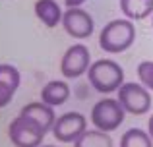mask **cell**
Returning <instances> with one entry per match:
<instances>
[{
	"instance_id": "9c48e42d",
	"label": "cell",
	"mask_w": 153,
	"mask_h": 147,
	"mask_svg": "<svg viewBox=\"0 0 153 147\" xmlns=\"http://www.w3.org/2000/svg\"><path fill=\"white\" fill-rule=\"evenodd\" d=\"M19 114H23V116L31 118L33 122H37V124L41 126L45 132L52 130V126H54V122H56L54 106H49L47 103H43V101L27 103V105L19 110Z\"/></svg>"
},
{
	"instance_id": "9a60e30c",
	"label": "cell",
	"mask_w": 153,
	"mask_h": 147,
	"mask_svg": "<svg viewBox=\"0 0 153 147\" xmlns=\"http://www.w3.org/2000/svg\"><path fill=\"white\" fill-rule=\"evenodd\" d=\"M0 81H6L14 87H19V81H22L19 70L12 64H0Z\"/></svg>"
},
{
	"instance_id": "8992f818",
	"label": "cell",
	"mask_w": 153,
	"mask_h": 147,
	"mask_svg": "<svg viewBox=\"0 0 153 147\" xmlns=\"http://www.w3.org/2000/svg\"><path fill=\"white\" fill-rule=\"evenodd\" d=\"M85 130H87V118L78 110H70V112H64L56 118L51 132L54 140H58L60 143H74L76 140H79V136Z\"/></svg>"
},
{
	"instance_id": "4fadbf2b",
	"label": "cell",
	"mask_w": 153,
	"mask_h": 147,
	"mask_svg": "<svg viewBox=\"0 0 153 147\" xmlns=\"http://www.w3.org/2000/svg\"><path fill=\"white\" fill-rule=\"evenodd\" d=\"M74 147H114L112 137L108 136V132L103 130H85L79 136V140L74 141Z\"/></svg>"
},
{
	"instance_id": "ba28073f",
	"label": "cell",
	"mask_w": 153,
	"mask_h": 147,
	"mask_svg": "<svg viewBox=\"0 0 153 147\" xmlns=\"http://www.w3.org/2000/svg\"><path fill=\"white\" fill-rule=\"evenodd\" d=\"M62 27L70 37L74 39H87L95 31V21L89 12L83 8H68L62 16Z\"/></svg>"
},
{
	"instance_id": "7c38bea8",
	"label": "cell",
	"mask_w": 153,
	"mask_h": 147,
	"mask_svg": "<svg viewBox=\"0 0 153 147\" xmlns=\"http://www.w3.org/2000/svg\"><path fill=\"white\" fill-rule=\"evenodd\" d=\"M120 12L124 18L140 21L153 16V0H120Z\"/></svg>"
},
{
	"instance_id": "ffe728a7",
	"label": "cell",
	"mask_w": 153,
	"mask_h": 147,
	"mask_svg": "<svg viewBox=\"0 0 153 147\" xmlns=\"http://www.w3.org/2000/svg\"><path fill=\"white\" fill-rule=\"evenodd\" d=\"M39 147H58V145H52V143H49V145H39Z\"/></svg>"
},
{
	"instance_id": "8fae6325",
	"label": "cell",
	"mask_w": 153,
	"mask_h": 147,
	"mask_svg": "<svg viewBox=\"0 0 153 147\" xmlns=\"http://www.w3.org/2000/svg\"><path fill=\"white\" fill-rule=\"evenodd\" d=\"M35 10V16H37V19L43 23L45 27H56L58 23H62V8L58 6V2L56 0H37L33 6Z\"/></svg>"
},
{
	"instance_id": "5b68a950",
	"label": "cell",
	"mask_w": 153,
	"mask_h": 147,
	"mask_svg": "<svg viewBox=\"0 0 153 147\" xmlns=\"http://www.w3.org/2000/svg\"><path fill=\"white\" fill-rule=\"evenodd\" d=\"M45 136V130L23 114H18L8 126V137L14 147H39L43 145Z\"/></svg>"
},
{
	"instance_id": "277c9868",
	"label": "cell",
	"mask_w": 153,
	"mask_h": 147,
	"mask_svg": "<svg viewBox=\"0 0 153 147\" xmlns=\"http://www.w3.org/2000/svg\"><path fill=\"white\" fill-rule=\"evenodd\" d=\"M116 99L128 114L142 116L151 110V91L143 83L124 81L122 87L116 91Z\"/></svg>"
},
{
	"instance_id": "2e32d148",
	"label": "cell",
	"mask_w": 153,
	"mask_h": 147,
	"mask_svg": "<svg viewBox=\"0 0 153 147\" xmlns=\"http://www.w3.org/2000/svg\"><path fill=\"white\" fill-rule=\"evenodd\" d=\"M138 78H140V83H143L149 91H153V62L151 60H143L138 64Z\"/></svg>"
},
{
	"instance_id": "3957f363",
	"label": "cell",
	"mask_w": 153,
	"mask_h": 147,
	"mask_svg": "<svg viewBox=\"0 0 153 147\" xmlns=\"http://www.w3.org/2000/svg\"><path fill=\"white\" fill-rule=\"evenodd\" d=\"M124 116H126V110L122 109L118 99L112 97H103L91 109V124L97 130H103L108 134L120 128V124L124 122Z\"/></svg>"
},
{
	"instance_id": "52a82bcc",
	"label": "cell",
	"mask_w": 153,
	"mask_h": 147,
	"mask_svg": "<svg viewBox=\"0 0 153 147\" xmlns=\"http://www.w3.org/2000/svg\"><path fill=\"white\" fill-rule=\"evenodd\" d=\"M91 66V54L89 49L82 43L78 45H72L66 49V52L62 54V60H60V74L66 79H76L79 75L87 74Z\"/></svg>"
},
{
	"instance_id": "7a4b0ae2",
	"label": "cell",
	"mask_w": 153,
	"mask_h": 147,
	"mask_svg": "<svg viewBox=\"0 0 153 147\" xmlns=\"http://www.w3.org/2000/svg\"><path fill=\"white\" fill-rule=\"evenodd\" d=\"M87 79L97 93H116L124 83V70L118 62L111 58H101V60L91 62L87 70Z\"/></svg>"
},
{
	"instance_id": "d6986e66",
	"label": "cell",
	"mask_w": 153,
	"mask_h": 147,
	"mask_svg": "<svg viewBox=\"0 0 153 147\" xmlns=\"http://www.w3.org/2000/svg\"><path fill=\"white\" fill-rule=\"evenodd\" d=\"M147 134H149V136H151V140H153V114H151L149 122H147Z\"/></svg>"
},
{
	"instance_id": "30bf717a",
	"label": "cell",
	"mask_w": 153,
	"mask_h": 147,
	"mask_svg": "<svg viewBox=\"0 0 153 147\" xmlns=\"http://www.w3.org/2000/svg\"><path fill=\"white\" fill-rule=\"evenodd\" d=\"M70 85L66 79H51L41 89V101L49 106H62L70 99Z\"/></svg>"
},
{
	"instance_id": "ac0fdd59",
	"label": "cell",
	"mask_w": 153,
	"mask_h": 147,
	"mask_svg": "<svg viewBox=\"0 0 153 147\" xmlns=\"http://www.w3.org/2000/svg\"><path fill=\"white\" fill-rule=\"evenodd\" d=\"M83 2H85V0H64L66 8H82Z\"/></svg>"
},
{
	"instance_id": "44dd1931",
	"label": "cell",
	"mask_w": 153,
	"mask_h": 147,
	"mask_svg": "<svg viewBox=\"0 0 153 147\" xmlns=\"http://www.w3.org/2000/svg\"><path fill=\"white\" fill-rule=\"evenodd\" d=\"M151 23H153V19H151Z\"/></svg>"
},
{
	"instance_id": "5bb4252c",
	"label": "cell",
	"mask_w": 153,
	"mask_h": 147,
	"mask_svg": "<svg viewBox=\"0 0 153 147\" xmlns=\"http://www.w3.org/2000/svg\"><path fill=\"white\" fill-rule=\"evenodd\" d=\"M118 147H153V140L147 134V130L130 128L122 134Z\"/></svg>"
},
{
	"instance_id": "6da1fadb",
	"label": "cell",
	"mask_w": 153,
	"mask_h": 147,
	"mask_svg": "<svg viewBox=\"0 0 153 147\" xmlns=\"http://www.w3.org/2000/svg\"><path fill=\"white\" fill-rule=\"evenodd\" d=\"M136 41V25L128 18H118L108 21L101 29L99 47L108 54H120L128 50Z\"/></svg>"
},
{
	"instance_id": "e0dca14e",
	"label": "cell",
	"mask_w": 153,
	"mask_h": 147,
	"mask_svg": "<svg viewBox=\"0 0 153 147\" xmlns=\"http://www.w3.org/2000/svg\"><path fill=\"white\" fill-rule=\"evenodd\" d=\"M16 91H18V87L10 85V83H6V81H0V109L10 105L14 95H16Z\"/></svg>"
}]
</instances>
